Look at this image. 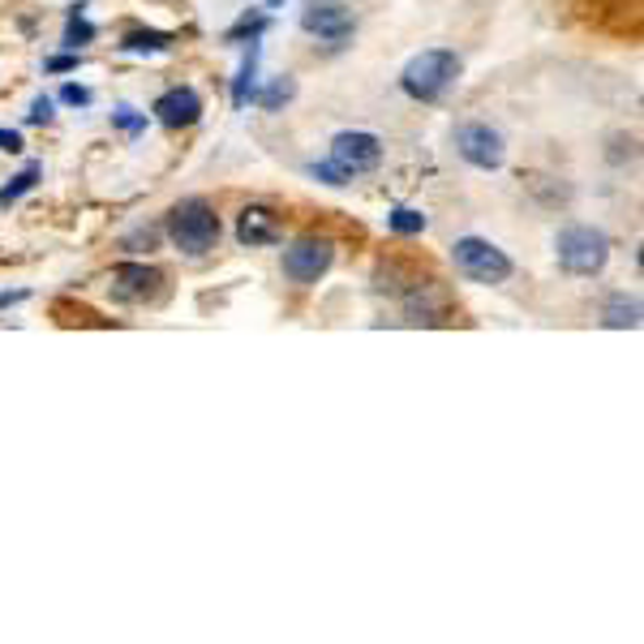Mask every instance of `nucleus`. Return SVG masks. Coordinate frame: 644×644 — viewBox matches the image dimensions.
<instances>
[{
	"instance_id": "obj_1",
	"label": "nucleus",
	"mask_w": 644,
	"mask_h": 644,
	"mask_svg": "<svg viewBox=\"0 0 644 644\" xmlns=\"http://www.w3.org/2000/svg\"><path fill=\"white\" fill-rule=\"evenodd\" d=\"M219 232H223V223H219V215H215V207L207 198H181L168 211V236L190 258L211 254L215 245H219Z\"/></svg>"
},
{
	"instance_id": "obj_2",
	"label": "nucleus",
	"mask_w": 644,
	"mask_h": 644,
	"mask_svg": "<svg viewBox=\"0 0 644 644\" xmlns=\"http://www.w3.org/2000/svg\"><path fill=\"white\" fill-rule=\"evenodd\" d=\"M460 77V57L451 48H426L417 52L404 73H400V86L409 99H422V104H438Z\"/></svg>"
},
{
	"instance_id": "obj_3",
	"label": "nucleus",
	"mask_w": 644,
	"mask_h": 644,
	"mask_svg": "<svg viewBox=\"0 0 644 644\" xmlns=\"http://www.w3.org/2000/svg\"><path fill=\"white\" fill-rule=\"evenodd\" d=\"M555 254H559V267H563L568 276H602L606 263H610V236H606L602 228L572 223V228L559 232Z\"/></svg>"
},
{
	"instance_id": "obj_4",
	"label": "nucleus",
	"mask_w": 644,
	"mask_h": 644,
	"mask_svg": "<svg viewBox=\"0 0 644 644\" xmlns=\"http://www.w3.org/2000/svg\"><path fill=\"white\" fill-rule=\"evenodd\" d=\"M451 263L473 284H507L511 280V258L486 236H460L451 245Z\"/></svg>"
},
{
	"instance_id": "obj_5",
	"label": "nucleus",
	"mask_w": 644,
	"mask_h": 644,
	"mask_svg": "<svg viewBox=\"0 0 644 644\" xmlns=\"http://www.w3.org/2000/svg\"><path fill=\"white\" fill-rule=\"evenodd\" d=\"M336 263L331 236H296L284 250V276L292 284H318Z\"/></svg>"
},
{
	"instance_id": "obj_6",
	"label": "nucleus",
	"mask_w": 644,
	"mask_h": 644,
	"mask_svg": "<svg viewBox=\"0 0 644 644\" xmlns=\"http://www.w3.org/2000/svg\"><path fill=\"white\" fill-rule=\"evenodd\" d=\"M301 31L305 35H318L327 44H344L353 31H357V17L344 0H305L301 9Z\"/></svg>"
},
{
	"instance_id": "obj_7",
	"label": "nucleus",
	"mask_w": 644,
	"mask_h": 644,
	"mask_svg": "<svg viewBox=\"0 0 644 644\" xmlns=\"http://www.w3.org/2000/svg\"><path fill=\"white\" fill-rule=\"evenodd\" d=\"M455 150H460L473 168H482V172H495V168H502V159H507L502 134L495 125H486V121H464V125L455 130Z\"/></svg>"
},
{
	"instance_id": "obj_8",
	"label": "nucleus",
	"mask_w": 644,
	"mask_h": 644,
	"mask_svg": "<svg viewBox=\"0 0 644 644\" xmlns=\"http://www.w3.org/2000/svg\"><path fill=\"white\" fill-rule=\"evenodd\" d=\"M331 163H340L349 177L361 172H374L382 163V143L378 134H365V130H344L331 138Z\"/></svg>"
},
{
	"instance_id": "obj_9",
	"label": "nucleus",
	"mask_w": 644,
	"mask_h": 644,
	"mask_svg": "<svg viewBox=\"0 0 644 644\" xmlns=\"http://www.w3.org/2000/svg\"><path fill=\"white\" fill-rule=\"evenodd\" d=\"M150 112H155L168 130H190V125L203 121V99H198L194 86H172V90H163V95L155 99Z\"/></svg>"
},
{
	"instance_id": "obj_10",
	"label": "nucleus",
	"mask_w": 644,
	"mask_h": 644,
	"mask_svg": "<svg viewBox=\"0 0 644 644\" xmlns=\"http://www.w3.org/2000/svg\"><path fill=\"white\" fill-rule=\"evenodd\" d=\"M280 236H284L280 215L267 211V207H245L241 219H236V241L250 245V250H258V245H276Z\"/></svg>"
},
{
	"instance_id": "obj_11",
	"label": "nucleus",
	"mask_w": 644,
	"mask_h": 644,
	"mask_svg": "<svg viewBox=\"0 0 644 644\" xmlns=\"http://www.w3.org/2000/svg\"><path fill=\"white\" fill-rule=\"evenodd\" d=\"M159 284H163V276L155 267H146V263H121L112 271V292L121 301H146Z\"/></svg>"
},
{
	"instance_id": "obj_12",
	"label": "nucleus",
	"mask_w": 644,
	"mask_h": 644,
	"mask_svg": "<svg viewBox=\"0 0 644 644\" xmlns=\"http://www.w3.org/2000/svg\"><path fill=\"white\" fill-rule=\"evenodd\" d=\"M602 323H606L610 331H636V327H641V301L628 296V292H615V296L606 301V309H602Z\"/></svg>"
},
{
	"instance_id": "obj_13",
	"label": "nucleus",
	"mask_w": 644,
	"mask_h": 644,
	"mask_svg": "<svg viewBox=\"0 0 644 644\" xmlns=\"http://www.w3.org/2000/svg\"><path fill=\"white\" fill-rule=\"evenodd\" d=\"M121 48H125V52H134V57H146V52H168V48H172V35H168V31H130V35L121 39Z\"/></svg>"
},
{
	"instance_id": "obj_14",
	"label": "nucleus",
	"mask_w": 644,
	"mask_h": 644,
	"mask_svg": "<svg viewBox=\"0 0 644 644\" xmlns=\"http://www.w3.org/2000/svg\"><path fill=\"white\" fill-rule=\"evenodd\" d=\"M254 77H258V39L250 44V57H245V65H241L236 82H232V104L236 108H245L254 99Z\"/></svg>"
},
{
	"instance_id": "obj_15",
	"label": "nucleus",
	"mask_w": 644,
	"mask_h": 644,
	"mask_svg": "<svg viewBox=\"0 0 644 644\" xmlns=\"http://www.w3.org/2000/svg\"><path fill=\"white\" fill-rule=\"evenodd\" d=\"M39 177H44V168H39V163L22 168V172H17V177H13V181H9L4 190H0V207H13V203H17L22 194H31V190L39 185Z\"/></svg>"
},
{
	"instance_id": "obj_16",
	"label": "nucleus",
	"mask_w": 644,
	"mask_h": 644,
	"mask_svg": "<svg viewBox=\"0 0 644 644\" xmlns=\"http://www.w3.org/2000/svg\"><path fill=\"white\" fill-rule=\"evenodd\" d=\"M95 39V26L86 22V13H82V4H73L70 9V22H65V48H82V44H90Z\"/></svg>"
},
{
	"instance_id": "obj_17",
	"label": "nucleus",
	"mask_w": 644,
	"mask_h": 644,
	"mask_svg": "<svg viewBox=\"0 0 644 644\" xmlns=\"http://www.w3.org/2000/svg\"><path fill=\"white\" fill-rule=\"evenodd\" d=\"M292 95H296V82H292V77H276V82H271L263 95H254V99H258L267 112H280L284 104H292Z\"/></svg>"
},
{
	"instance_id": "obj_18",
	"label": "nucleus",
	"mask_w": 644,
	"mask_h": 644,
	"mask_svg": "<svg viewBox=\"0 0 644 644\" xmlns=\"http://www.w3.org/2000/svg\"><path fill=\"white\" fill-rule=\"evenodd\" d=\"M387 228L400 232V236H417V232H426V215L413 211V207H396L387 215Z\"/></svg>"
},
{
	"instance_id": "obj_19",
	"label": "nucleus",
	"mask_w": 644,
	"mask_h": 644,
	"mask_svg": "<svg viewBox=\"0 0 644 644\" xmlns=\"http://www.w3.org/2000/svg\"><path fill=\"white\" fill-rule=\"evenodd\" d=\"M263 31H267V17H263V13H254V17H241V22L228 31V44H241L245 35H250V44H254Z\"/></svg>"
},
{
	"instance_id": "obj_20",
	"label": "nucleus",
	"mask_w": 644,
	"mask_h": 644,
	"mask_svg": "<svg viewBox=\"0 0 644 644\" xmlns=\"http://www.w3.org/2000/svg\"><path fill=\"white\" fill-rule=\"evenodd\" d=\"M309 177H318L323 185H336V190L353 181V177H349V172H344L340 163H331V159H327V163H314V168H309Z\"/></svg>"
},
{
	"instance_id": "obj_21",
	"label": "nucleus",
	"mask_w": 644,
	"mask_h": 644,
	"mask_svg": "<svg viewBox=\"0 0 644 644\" xmlns=\"http://www.w3.org/2000/svg\"><path fill=\"white\" fill-rule=\"evenodd\" d=\"M112 121H117L125 134H143V130H146V117H143V112H134L130 104H121V108L112 112Z\"/></svg>"
},
{
	"instance_id": "obj_22",
	"label": "nucleus",
	"mask_w": 644,
	"mask_h": 644,
	"mask_svg": "<svg viewBox=\"0 0 644 644\" xmlns=\"http://www.w3.org/2000/svg\"><path fill=\"white\" fill-rule=\"evenodd\" d=\"M26 121H31V125H48V121H52V99L39 95V99L31 104V117H26Z\"/></svg>"
},
{
	"instance_id": "obj_23",
	"label": "nucleus",
	"mask_w": 644,
	"mask_h": 644,
	"mask_svg": "<svg viewBox=\"0 0 644 644\" xmlns=\"http://www.w3.org/2000/svg\"><path fill=\"white\" fill-rule=\"evenodd\" d=\"M61 99L73 104V108H86V104H90V90H86V86H77V82H65V86H61Z\"/></svg>"
},
{
	"instance_id": "obj_24",
	"label": "nucleus",
	"mask_w": 644,
	"mask_h": 644,
	"mask_svg": "<svg viewBox=\"0 0 644 644\" xmlns=\"http://www.w3.org/2000/svg\"><path fill=\"white\" fill-rule=\"evenodd\" d=\"M77 65H82L77 52H70V57H52V61H48V73H70V70H77Z\"/></svg>"
},
{
	"instance_id": "obj_25",
	"label": "nucleus",
	"mask_w": 644,
	"mask_h": 644,
	"mask_svg": "<svg viewBox=\"0 0 644 644\" xmlns=\"http://www.w3.org/2000/svg\"><path fill=\"white\" fill-rule=\"evenodd\" d=\"M0 150H9V155L22 150V134L17 130H0Z\"/></svg>"
},
{
	"instance_id": "obj_26",
	"label": "nucleus",
	"mask_w": 644,
	"mask_h": 644,
	"mask_svg": "<svg viewBox=\"0 0 644 644\" xmlns=\"http://www.w3.org/2000/svg\"><path fill=\"white\" fill-rule=\"evenodd\" d=\"M26 292H0V305H13V301H22Z\"/></svg>"
},
{
	"instance_id": "obj_27",
	"label": "nucleus",
	"mask_w": 644,
	"mask_h": 644,
	"mask_svg": "<svg viewBox=\"0 0 644 644\" xmlns=\"http://www.w3.org/2000/svg\"><path fill=\"white\" fill-rule=\"evenodd\" d=\"M267 4H284V0H267Z\"/></svg>"
}]
</instances>
